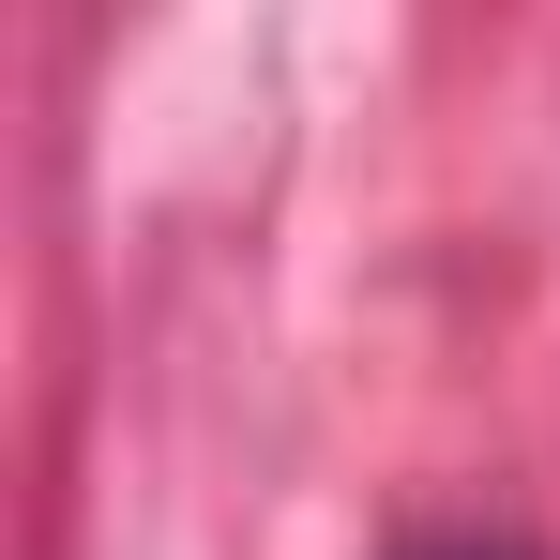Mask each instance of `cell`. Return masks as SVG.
I'll return each mask as SVG.
<instances>
[{
	"label": "cell",
	"mask_w": 560,
	"mask_h": 560,
	"mask_svg": "<svg viewBox=\"0 0 560 560\" xmlns=\"http://www.w3.org/2000/svg\"><path fill=\"white\" fill-rule=\"evenodd\" d=\"M440 560H515V546H440Z\"/></svg>",
	"instance_id": "obj_1"
}]
</instances>
